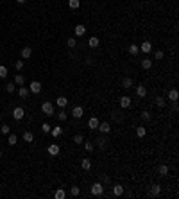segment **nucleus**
Listing matches in <instances>:
<instances>
[{"label": "nucleus", "mask_w": 179, "mask_h": 199, "mask_svg": "<svg viewBox=\"0 0 179 199\" xmlns=\"http://www.w3.org/2000/svg\"><path fill=\"white\" fill-rule=\"evenodd\" d=\"M90 192H91V196L100 197V196L104 194V187H102V183H93V185H91V188H90Z\"/></svg>", "instance_id": "obj_1"}, {"label": "nucleus", "mask_w": 179, "mask_h": 199, "mask_svg": "<svg viewBox=\"0 0 179 199\" xmlns=\"http://www.w3.org/2000/svg\"><path fill=\"white\" fill-rule=\"evenodd\" d=\"M23 117H25V110L22 106H18V108L13 110V118H15V120H22Z\"/></svg>", "instance_id": "obj_2"}, {"label": "nucleus", "mask_w": 179, "mask_h": 199, "mask_svg": "<svg viewBox=\"0 0 179 199\" xmlns=\"http://www.w3.org/2000/svg\"><path fill=\"white\" fill-rule=\"evenodd\" d=\"M97 129L100 131L102 135H109V133H111V124H109V122H100Z\"/></svg>", "instance_id": "obj_3"}, {"label": "nucleus", "mask_w": 179, "mask_h": 199, "mask_svg": "<svg viewBox=\"0 0 179 199\" xmlns=\"http://www.w3.org/2000/svg\"><path fill=\"white\" fill-rule=\"evenodd\" d=\"M41 111L45 115H54V104H52V102H43Z\"/></svg>", "instance_id": "obj_4"}, {"label": "nucleus", "mask_w": 179, "mask_h": 199, "mask_svg": "<svg viewBox=\"0 0 179 199\" xmlns=\"http://www.w3.org/2000/svg\"><path fill=\"white\" fill-rule=\"evenodd\" d=\"M84 115V110H83V106H75L74 110H72V117L74 118H81Z\"/></svg>", "instance_id": "obj_5"}, {"label": "nucleus", "mask_w": 179, "mask_h": 199, "mask_svg": "<svg viewBox=\"0 0 179 199\" xmlns=\"http://www.w3.org/2000/svg\"><path fill=\"white\" fill-rule=\"evenodd\" d=\"M29 91H32V93H39V91H41V84H39L38 81H32L31 86H29Z\"/></svg>", "instance_id": "obj_6"}, {"label": "nucleus", "mask_w": 179, "mask_h": 199, "mask_svg": "<svg viewBox=\"0 0 179 199\" xmlns=\"http://www.w3.org/2000/svg\"><path fill=\"white\" fill-rule=\"evenodd\" d=\"M140 50L143 52V54H149V52L152 50V43H150V41H143V43L140 45Z\"/></svg>", "instance_id": "obj_7"}, {"label": "nucleus", "mask_w": 179, "mask_h": 199, "mask_svg": "<svg viewBox=\"0 0 179 199\" xmlns=\"http://www.w3.org/2000/svg\"><path fill=\"white\" fill-rule=\"evenodd\" d=\"M49 154L50 156H57L59 154V145L57 144H50L49 145Z\"/></svg>", "instance_id": "obj_8"}, {"label": "nucleus", "mask_w": 179, "mask_h": 199, "mask_svg": "<svg viewBox=\"0 0 179 199\" xmlns=\"http://www.w3.org/2000/svg\"><path fill=\"white\" fill-rule=\"evenodd\" d=\"M74 32H75V36H84L86 34V27H84L83 23H79V25H75Z\"/></svg>", "instance_id": "obj_9"}, {"label": "nucleus", "mask_w": 179, "mask_h": 199, "mask_svg": "<svg viewBox=\"0 0 179 199\" xmlns=\"http://www.w3.org/2000/svg\"><path fill=\"white\" fill-rule=\"evenodd\" d=\"M98 124H100V122H98V118H97V117H91L90 120H88V128H90V129H97Z\"/></svg>", "instance_id": "obj_10"}, {"label": "nucleus", "mask_w": 179, "mask_h": 199, "mask_svg": "<svg viewBox=\"0 0 179 199\" xmlns=\"http://www.w3.org/2000/svg\"><path fill=\"white\" fill-rule=\"evenodd\" d=\"M129 106H131V97H127V95H124L122 99H120V108H129Z\"/></svg>", "instance_id": "obj_11"}, {"label": "nucleus", "mask_w": 179, "mask_h": 199, "mask_svg": "<svg viewBox=\"0 0 179 199\" xmlns=\"http://www.w3.org/2000/svg\"><path fill=\"white\" fill-rule=\"evenodd\" d=\"M136 95L138 97H145V95H147V88H145V86L143 84H140V86H136Z\"/></svg>", "instance_id": "obj_12"}, {"label": "nucleus", "mask_w": 179, "mask_h": 199, "mask_svg": "<svg viewBox=\"0 0 179 199\" xmlns=\"http://www.w3.org/2000/svg\"><path fill=\"white\" fill-rule=\"evenodd\" d=\"M50 135H52V136H54V138H57V136H61V135H63V128H61V126H56V128H54V129H50Z\"/></svg>", "instance_id": "obj_13"}, {"label": "nucleus", "mask_w": 179, "mask_h": 199, "mask_svg": "<svg viewBox=\"0 0 179 199\" xmlns=\"http://www.w3.org/2000/svg\"><path fill=\"white\" fill-rule=\"evenodd\" d=\"M29 93H31V91H29V88H27V86H20V88H18V95L22 97V99H25Z\"/></svg>", "instance_id": "obj_14"}, {"label": "nucleus", "mask_w": 179, "mask_h": 199, "mask_svg": "<svg viewBox=\"0 0 179 199\" xmlns=\"http://www.w3.org/2000/svg\"><path fill=\"white\" fill-rule=\"evenodd\" d=\"M160 194H161V187H160V185H152V187H150V196L158 197Z\"/></svg>", "instance_id": "obj_15"}, {"label": "nucleus", "mask_w": 179, "mask_h": 199, "mask_svg": "<svg viewBox=\"0 0 179 199\" xmlns=\"http://www.w3.org/2000/svg\"><path fill=\"white\" fill-rule=\"evenodd\" d=\"M129 54H131V56H138V54H140V47H138L136 43L129 45Z\"/></svg>", "instance_id": "obj_16"}, {"label": "nucleus", "mask_w": 179, "mask_h": 199, "mask_svg": "<svg viewBox=\"0 0 179 199\" xmlns=\"http://www.w3.org/2000/svg\"><path fill=\"white\" fill-rule=\"evenodd\" d=\"M56 104L59 106V108H65V106H66V104H68V99H66V97H63V95H61V97H57V99H56Z\"/></svg>", "instance_id": "obj_17"}, {"label": "nucleus", "mask_w": 179, "mask_h": 199, "mask_svg": "<svg viewBox=\"0 0 179 199\" xmlns=\"http://www.w3.org/2000/svg\"><path fill=\"white\" fill-rule=\"evenodd\" d=\"M98 43H100V41H98V38H97V36H91V38L88 39V45H90L91 49H97V47H98Z\"/></svg>", "instance_id": "obj_18"}, {"label": "nucleus", "mask_w": 179, "mask_h": 199, "mask_svg": "<svg viewBox=\"0 0 179 199\" xmlns=\"http://www.w3.org/2000/svg\"><path fill=\"white\" fill-rule=\"evenodd\" d=\"M31 56H32V49H31V47H23V49H22V57H23V59H29Z\"/></svg>", "instance_id": "obj_19"}, {"label": "nucleus", "mask_w": 179, "mask_h": 199, "mask_svg": "<svg viewBox=\"0 0 179 199\" xmlns=\"http://www.w3.org/2000/svg\"><path fill=\"white\" fill-rule=\"evenodd\" d=\"M150 66H152V61H150L149 57L142 59V68H143V70H150Z\"/></svg>", "instance_id": "obj_20"}, {"label": "nucleus", "mask_w": 179, "mask_h": 199, "mask_svg": "<svg viewBox=\"0 0 179 199\" xmlns=\"http://www.w3.org/2000/svg\"><path fill=\"white\" fill-rule=\"evenodd\" d=\"M122 86H124L125 90L132 88V79H131V77H124V81H122Z\"/></svg>", "instance_id": "obj_21"}, {"label": "nucleus", "mask_w": 179, "mask_h": 199, "mask_svg": "<svg viewBox=\"0 0 179 199\" xmlns=\"http://www.w3.org/2000/svg\"><path fill=\"white\" fill-rule=\"evenodd\" d=\"M113 194H115L116 197H120V196L124 194V187H122V185H115V187H113Z\"/></svg>", "instance_id": "obj_22"}, {"label": "nucleus", "mask_w": 179, "mask_h": 199, "mask_svg": "<svg viewBox=\"0 0 179 199\" xmlns=\"http://www.w3.org/2000/svg\"><path fill=\"white\" fill-rule=\"evenodd\" d=\"M158 174L160 176H167L168 174V165H160V167H158Z\"/></svg>", "instance_id": "obj_23"}, {"label": "nucleus", "mask_w": 179, "mask_h": 199, "mask_svg": "<svg viewBox=\"0 0 179 199\" xmlns=\"http://www.w3.org/2000/svg\"><path fill=\"white\" fill-rule=\"evenodd\" d=\"M23 140L27 142V144H31L32 140H34V135H32L31 131H23Z\"/></svg>", "instance_id": "obj_24"}, {"label": "nucleus", "mask_w": 179, "mask_h": 199, "mask_svg": "<svg viewBox=\"0 0 179 199\" xmlns=\"http://www.w3.org/2000/svg\"><path fill=\"white\" fill-rule=\"evenodd\" d=\"M177 97H179V91H177V90H170V91H168V99H170L172 102L177 101Z\"/></svg>", "instance_id": "obj_25"}, {"label": "nucleus", "mask_w": 179, "mask_h": 199, "mask_svg": "<svg viewBox=\"0 0 179 199\" xmlns=\"http://www.w3.org/2000/svg\"><path fill=\"white\" fill-rule=\"evenodd\" d=\"M16 140H18V136L15 135V133H9V135H7V142H9V145H15Z\"/></svg>", "instance_id": "obj_26"}, {"label": "nucleus", "mask_w": 179, "mask_h": 199, "mask_svg": "<svg viewBox=\"0 0 179 199\" xmlns=\"http://www.w3.org/2000/svg\"><path fill=\"white\" fill-rule=\"evenodd\" d=\"M81 165H83V169H84V170H90V169H91L90 158H83V163H81Z\"/></svg>", "instance_id": "obj_27"}, {"label": "nucleus", "mask_w": 179, "mask_h": 199, "mask_svg": "<svg viewBox=\"0 0 179 199\" xmlns=\"http://www.w3.org/2000/svg\"><path fill=\"white\" fill-rule=\"evenodd\" d=\"M145 133H147V131H145V128H143V126H138V128H136V136L143 138V136H145Z\"/></svg>", "instance_id": "obj_28"}, {"label": "nucleus", "mask_w": 179, "mask_h": 199, "mask_svg": "<svg viewBox=\"0 0 179 199\" xmlns=\"http://www.w3.org/2000/svg\"><path fill=\"white\" fill-rule=\"evenodd\" d=\"M97 144H98V147H106L108 138H106V136H98V138H97Z\"/></svg>", "instance_id": "obj_29"}, {"label": "nucleus", "mask_w": 179, "mask_h": 199, "mask_svg": "<svg viewBox=\"0 0 179 199\" xmlns=\"http://www.w3.org/2000/svg\"><path fill=\"white\" fill-rule=\"evenodd\" d=\"M79 5H81V2H79V0H68V7H70V9H77Z\"/></svg>", "instance_id": "obj_30"}, {"label": "nucleus", "mask_w": 179, "mask_h": 199, "mask_svg": "<svg viewBox=\"0 0 179 199\" xmlns=\"http://www.w3.org/2000/svg\"><path fill=\"white\" fill-rule=\"evenodd\" d=\"M54 197H56V199H65V197H66L65 190H61V188H59V190H56V192H54Z\"/></svg>", "instance_id": "obj_31"}, {"label": "nucleus", "mask_w": 179, "mask_h": 199, "mask_svg": "<svg viewBox=\"0 0 179 199\" xmlns=\"http://www.w3.org/2000/svg\"><path fill=\"white\" fill-rule=\"evenodd\" d=\"M15 83H16V84H20V86H23V83H25L23 75H22V74H18V75L15 77Z\"/></svg>", "instance_id": "obj_32"}, {"label": "nucleus", "mask_w": 179, "mask_h": 199, "mask_svg": "<svg viewBox=\"0 0 179 199\" xmlns=\"http://www.w3.org/2000/svg\"><path fill=\"white\" fill-rule=\"evenodd\" d=\"M156 106L158 108H165V99L163 97H156Z\"/></svg>", "instance_id": "obj_33"}, {"label": "nucleus", "mask_w": 179, "mask_h": 199, "mask_svg": "<svg viewBox=\"0 0 179 199\" xmlns=\"http://www.w3.org/2000/svg\"><path fill=\"white\" fill-rule=\"evenodd\" d=\"M74 142H75V144H83V142H84V136L81 135V133H77V135L74 136Z\"/></svg>", "instance_id": "obj_34"}, {"label": "nucleus", "mask_w": 179, "mask_h": 199, "mask_svg": "<svg viewBox=\"0 0 179 199\" xmlns=\"http://www.w3.org/2000/svg\"><path fill=\"white\" fill-rule=\"evenodd\" d=\"M70 194L74 196V197H77L79 194H81V188H79V187H72V188H70Z\"/></svg>", "instance_id": "obj_35"}, {"label": "nucleus", "mask_w": 179, "mask_h": 199, "mask_svg": "<svg viewBox=\"0 0 179 199\" xmlns=\"http://www.w3.org/2000/svg\"><path fill=\"white\" fill-rule=\"evenodd\" d=\"M15 84H13V83H9V84H5V91H7V93H15Z\"/></svg>", "instance_id": "obj_36"}, {"label": "nucleus", "mask_w": 179, "mask_h": 199, "mask_svg": "<svg viewBox=\"0 0 179 199\" xmlns=\"http://www.w3.org/2000/svg\"><path fill=\"white\" fill-rule=\"evenodd\" d=\"M57 118H59V120H63V122H65L66 118H68V115H66V111H63V110H61V111L57 113Z\"/></svg>", "instance_id": "obj_37"}, {"label": "nucleus", "mask_w": 179, "mask_h": 199, "mask_svg": "<svg viewBox=\"0 0 179 199\" xmlns=\"http://www.w3.org/2000/svg\"><path fill=\"white\" fill-rule=\"evenodd\" d=\"M66 45H68L70 49H74L75 45H77V41H75V38H68V41H66Z\"/></svg>", "instance_id": "obj_38"}, {"label": "nucleus", "mask_w": 179, "mask_h": 199, "mask_svg": "<svg viewBox=\"0 0 179 199\" xmlns=\"http://www.w3.org/2000/svg\"><path fill=\"white\" fill-rule=\"evenodd\" d=\"M154 57L158 59V61H160V59H163V57H165V52H163V50H156V54H154Z\"/></svg>", "instance_id": "obj_39"}, {"label": "nucleus", "mask_w": 179, "mask_h": 199, "mask_svg": "<svg viewBox=\"0 0 179 199\" xmlns=\"http://www.w3.org/2000/svg\"><path fill=\"white\" fill-rule=\"evenodd\" d=\"M0 131H2V135H9V131H11V129H9V126H7V124H4L2 128H0Z\"/></svg>", "instance_id": "obj_40"}, {"label": "nucleus", "mask_w": 179, "mask_h": 199, "mask_svg": "<svg viewBox=\"0 0 179 199\" xmlns=\"http://www.w3.org/2000/svg\"><path fill=\"white\" fill-rule=\"evenodd\" d=\"M83 144H84V149L88 151V152L93 151V144H90V142H83Z\"/></svg>", "instance_id": "obj_41"}, {"label": "nucleus", "mask_w": 179, "mask_h": 199, "mask_svg": "<svg viewBox=\"0 0 179 199\" xmlns=\"http://www.w3.org/2000/svg\"><path fill=\"white\" fill-rule=\"evenodd\" d=\"M5 75H7V68L4 65H0V77H5Z\"/></svg>", "instance_id": "obj_42"}, {"label": "nucleus", "mask_w": 179, "mask_h": 199, "mask_svg": "<svg viewBox=\"0 0 179 199\" xmlns=\"http://www.w3.org/2000/svg\"><path fill=\"white\" fill-rule=\"evenodd\" d=\"M50 129H52V128H50V126H49L47 122H45V124H41V131H43V133H50Z\"/></svg>", "instance_id": "obj_43"}, {"label": "nucleus", "mask_w": 179, "mask_h": 199, "mask_svg": "<svg viewBox=\"0 0 179 199\" xmlns=\"http://www.w3.org/2000/svg\"><path fill=\"white\" fill-rule=\"evenodd\" d=\"M142 118H143V120H150V113H149L147 110H145V111H142Z\"/></svg>", "instance_id": "obj_44"}, {"label": "nucleus", "mask_w": 179, "mask_h": 199, "mask_svg": "<svg viewBox=\"0 0 179 199\" xmlns=\"http://www.w3.org/2000/svg\"><path fill=\"white\" fill-rule=\"evenodd\" d=\"M15 68H16V70H22V68H23V61H22V59L15 63Z\"/></svg>", "instance_id": "obj_45"}, {"label": "nucleus", "mask_w": 179, "mask_h": 199, "mask_svg": "<svg viewBox=\"0 0 179 199\" xmlns=\"http://www.w3.org/2000/svg\"><path fill=\"white\" fill-rule=\"evenodd\" d=\"M177 101H174V104H172V111H174V113H177Z\"/></svg>", "instance_id": "obj_46"}, {"label": "nucleus", "mask_w": 179, "mask_h": 199, "mask_svg": "<svg viewBox=\"0 0 179 199\" xmlns=\"http://www.w3.org/2000/svg\"><path fill=\"white\" fill-rule=\"evenodd\" d=\"M16 2H18V4H25V2H27V0H16Z\"/></svg>", "instance_id": "obj_47"}, {"label": "nucleus", "mask_w": 179, "mask_h": 199, "mask_svg": "<svg viewBox=\"0 0 179 199\" xmlns=\"http://www.w3.org/2000/svg\"><path fill=\"white\" fill-rule=\"evenodd\" d=\"M0 156H2V151H0Z\"/></svg>", "instance_id": "obj_48"}, {"label": "nucleus", "mask_w": 179, "mask_h": 199, "mask_svg": "<svg viewBox=\"0 0 179 199\" xmlns=\"http://www.w3.org/2000/svg\"><path fill=\"white\" fill-rule=\"evenodd\" d=\"M0 118H2V113H0Z\"/></svg>", "instance_id": "obj_49"}]
</instances>
